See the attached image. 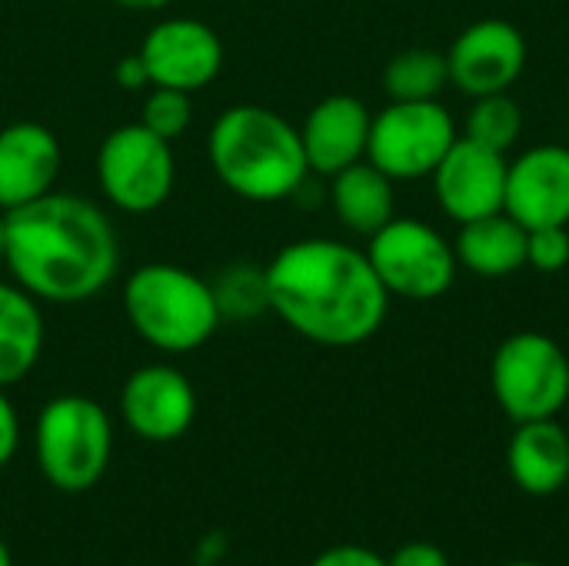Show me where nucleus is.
I'll use <instances>...</instances> for the list:
<instances>
[{
	"instance_id": "nucleus-8",
	"label": "nucleus",
	"mask_w": 569,
	"mask_h": 566,
	"mask_svg": "<svg viewBox=\"0 0 569 566\" xmlns=\"http://www.w3.org/2000/svg\"><path fill=\"white\" fill-rule=\"evenodd\" d=\"M367 260L390 297L417 304L440 300L460 270L453 244L413 217H393L383 224L367 244Z\"/></svg>"
},
{
	"instance_id": "nucleus-17",
	"label": "nucleus",
	"mask_w": 569,
	"mask_h": 566,
	"mask_svg": "<svg viewBox=\"0 0 569 566\" xmlns=\"http://www.w3.org/2000/svg\"><path fill=\"white\" fill-rule=\"evenodd\" d=\"M510 480L530 497H553L569 480V434L550 420L517 424L507 444Z\"/></svg>"
},
{
	"instance_id": "nucleus-20",
	"label": "nucleus",
	"mask_w": 569,
	"mask_h": 566,
	"mask_svg": "<svg viewBox=\"0 0 569 566\" xmlns=\"http://www.w3.org/2000/svg\"><path fill=\"white\" fill-rule=\"evenodd\" d=\"M330 203L337 220L360 237H373L383 224H390L393 214V180L373 167L367 157L350 163L347 170L330 177Z\"/></svg>"
},
{
	"instance_id": "nucleus-19",
	"label": "nucleus",
	"mask_w": 569,
	"mask_h": 566,
	"mask_svg": "<svg viewBox=\"0 0 569 566\" xmlns=\"http://www.w3.org/2000/svg\"><path fill=\"white\" fill-rule=\"evenodd\" d=\"M43 314L20 284L0 280V387L20 384L43 354Z\"/></svg>"
},
{
	"instance_id": "nucleus-26",
	"label": "nucleus",
	"mask_w": 569,
	"mask_h": 566,
	"mask_svg": "<svg viewBox=\"0 0 569 566\" xmlns=\"http://www.w3.org/2000/svg\"><path fill=\"white\" fill-rule=\"evenodd\" d=\"M310 566H390L387 557H380L370 547H357V544H340L323 550Z\"/></svg>"
},
{
	"instance_id": "nucleus-12",
	"label": "nucleus",
	"mask_w": 569,
	"mask_h": 566,
	"mask_svg": "<svg viewBox=\"0 0 569 566\" xmlns=\"http://www.w3.org/2000/svg\"><path fill=\"white\" fill-rule=\"evenodd\" d=\"M120 417L140 440H180L197 420V390L187 374L170 364L137 367L120 387Z\"/></svg>"
},
{
	"instance_id": "nucleus-27",
	"label": "nucleus",
	"mask_w": 569,
	"mask_h": 566,
	"mask_svg": "<svg viewBox=\"0 0 569 566\" xmlns=\"http://www.w3.org/2000/svg\"><path fill=\"white\" fill-rule=\"evenodd\" d=\"M20 447V417H17V407L10 404L7 390L0 387V467H7L13 460Z\"/></svg>"
},
{
	"instance_id": "nucleus-29",
	"label": "nucleus",
	"mask_w": 569,
	"mask_h": 566,
	"mask_svg": "<svg viewBox=\"0 0 569 566\" xmlns=\"http://www.w3.org/2000/svg\"><path fill=\"white\" fill-rule=\"evenodd\" d=\"M113 80H117L123 90H143V87H150V70H147V63H143L140 53H127V57L117 60Z\"/></svg>"
},
{
	"instance_id": "nucleus-3",
	"label": "nucleus",
	"mask_w": 569,
	"mask_h": 566,
	"mask_svg": "<svg viewBox=\"0 0 569 566\" xmlns=\"http://www.w3.org/2000/svg\"><path fill=\"white\" fill-rule=\"evenodd\" d=\"M207 160L217 180L250 203L293 200L310 177L300 127L260 103H233L213 120Z\"/></svg>"
},
{
	"instance_id": "nucleus-5",
	"label": "nucleus",
	"mask_w": 569,
	"mask_h": 566,
	"mask_svg": "<svg viewBox=\"0 0 569 566\" xmlns=\"http://www.w3.org/2000/svg\"><path fill=\"white\" fill-rule=\"evenodd\" d=\"M33 454L43 480L63 494H83L110 467L113 420L110 414L80 394H60L47 400L33 424Z\"/></svg>"
},
{
	"instance_id": "nucleus-23",
	"label": "nucleus",
	"mask_w": 569,
	"mask_h": 566,
	"mask_svg": "<svg viewBox=\"0 0 569 566\" xmlns=\"http://www.w3.org/2000/svg\"><path fill=\"white\" fill-rule=\"evenodd\" d=\"M523 130V110L510 93H487V97H473V110L467 117V133L470 140L507 153L517 137Z\"/></svg>"
},
{
	"instance_id": "nucleus-13",
	"label": "nucleus",
	"mask_w": 569,
	"mask_h": 566,
	"mask_svg": "<svg viewBox=\"0 0 569 566\" xmlns=\"http://www.w3.org/2000/svg\"><path fill=\"white\" fill-rule=\"evenodd\" d=\"M507 153H497L470 137H457L433 177V193L443 214L457 224H470L503 210L507 200Z\"/></svg>"
},
{
	"instance_id": "nucleus-18",
	"label": "nucleus",
	"mask_w": 569,
	"mask_h": 566,
	"mask_svg": "<svg viewBox=\"0 0 569 566\" xmlns=\"http://www.w3.org/2000/svg\"><path fill=\"white\" fill-rule=\"evenodd\" d=\"M457 264L483 280H500L527 267V227L507 210L460 224L453 240Z\"/></svg>"
},
{
	"instance_id": "nucleus-15",
	"label": "nucleus",
	"mask_w": 569,
	"mask_h": 566,
	"mask_svg": "<svg viewBox=\"0 0 569 566\" xmlns=\"http://www.w3.org/2000/svg\"><path fill=\"white\" fill-rule=\"evenodd\" d=\"M63 167L60 140L37 120H17L0 130V210L10 214L57 187Z\"/></svg>"
},
{
	"instance_id": "nucleus-4",
	"label": "nucleus",
	"mask_w": 569,
	"mask_h": 566,
	"mask_svg": "<svg viewBox=\"0 0 569 566\" xmlns=\"http://www.w3.org/2000/svg\"><path fill=\"white\" fill-rule=\"evenodd\" d=\"M133 334L160 354H193L220 330V310L210 280L180 264L137 267L120 294Z\"/></svg>"
},
{
	"instance_id": "nucleus-6",
	"label": "nucleus",
	"mask_w": 569,
	"mask_h": 566,
	"mask_svg": "<svg viewBox=\"0 0 569 566\" xmlns=\"http://www.w3.org/2000/svg\"><path fill=\"white\" fill-rule=\"evenodd\" d=\"M490 387L513 424L550 420L569 400L567 350L540 330L510 334L490 360Z\"/></svg>"
},
{
	"instance_id": "nucleus-24",
	"label": "nucleus",
	"mask_w": 569,
	"mask_h": 566,
	"mask_svg": "<svg viewBox=\"0 0 569 566\" xmlns=\"http://www.w3.org/2000/svg\"><path fill=\"white\" fill-rule=\"evenodd\" d=\"M193 120V103H190V93L187 90H173V87H150L147 100H143V113H140V123L147 130H153L157 137L163 140H177L187 133Z\"/></svg>"
},
{
	"instance_id": "nucleus-2",
	"label": "nucleus",
	"mask_w": 569,
	"mask_h": 566,
	"mask_svg": "<svg viewBox=\"0 0 569 566\" xmlns=\"http://www.w3.org/2000/svg\"><path fill=\"white\" fill-rule=\"evenodd\" d=\"M3 267L33 300L73 307L110 287L120 240L93 200L50 190L7 214Z\"/></svg>"
},
{
	"instance_id": "nucleus-33",
	"label": "nucleus",
	"mask_w": 569,
	"mask_h": 566,
	"mask_svg": "<svg viewBox=\"0 0 569 566\" xmlns=\"http://www.w3.org/2000/svg\"><path fill=\"white\" fill-rule=\"evenodd\" d=\"M507 566H547V564H537V560H513V564Z\"/></svg>"
},
{
	"instance_id": "nucleus-25",
	"label": "nucleus",
	"mask_w": 569,
	"mask_h": 566,
	"mask_svg": "<svg viewBox=\"0 0 569 566\" xmlns=\"http://www.w3.org/2000/svg\"><path fill=\"white\" fill-rule=\"evenodd\" d=\"M527 267L540 274H560L569 267V227L527 230Z\"/></svg>"
},
{
	"instance_id": "nucleus-11",
	"label": "nucleus",
	"mask_w": 569,
	"mask_h": 566,
	"mask_svg": "<svg viewBox=\"0 0 569 566\" xmlns=\"http://www.w3.org/2000/svg\"><path fill=\"white\" fill-rule=\"evenodd\" d=\"M137 53L150 70V87L197 93L223 70V40L197 17H167L153 23Z\"/></svg>"
},
{
	"instance_id": "nucleus-22",
	"label": "nucleus",
	"mask_w": 569,
	"mask_h": 566,
	"mask_svg": "<svg viewBox=\"0 0 569 566\" xmlns=\"http://www.w3.org/2000/svg\"><path fill=\"white\" fill-rule=\"evenodd\" d=\"M213 300L220 310V320H233V324H250L257 320L263 310H270V294H267V267L237 260L227 264L213 280Z\"/></svg>"
},
{
	"instance_id": "nucleus-28",
	"label": "nucleus",
	"mask_w": 569,
	"mask_h": 566,
	"mask_svg": "<svg viewBox=\"0 0 569 566\" xmlns=\"http://www.w3.org/2000/svg\"><path fill=\"white\" fill-rule=\"evenodd\" d=\"M390 566H450L447 554L430 544V540H413V544H403L397 547V554L387 560Z\"/></svg>"
},
{
	"instance_id": "nucleus-32",
	"label": "nucleus",
	"mask_w": 569,
	"mask_h": 566,
	"mask_svg": "<svg viewBox=\"0 0 569 566\" xmlns=\"http://www.w3.org/2000/svg\"><path fill=\"white\" fill-rule=\"evenodd\" d=\"M0 566H13V557H10V547L0 540Z\"/></svg>"
},
{
	"instance_id": "nucleus-30",
	"label": "nucleus",
	"mask_w": 569,
	"mask_h": 566,
	"mask_svg": "<svg viewBox=\"0 0 569 566\" xmlns=\"http://www.w3.org/2000/svg\"><path fill=\"white\" fill-rule=\"evenodd\" d=\"M117 3L127 7V10H163L173 0H117Z\"/></svg>"
},
{
	"instance_id": "nucleus-14",
	"label": "nucleus",
	"mask_w": 569,
	"mask_h": 566,
	"mask_svg": "<svg viewBox=\"0 0 569 566\" xmlns=\"http://www.w3.org/2000/svg\"><path fill=\"white\" fill-rule=\"evenodd\" d=\"M503 210L527 230L569 227V147L540 143L510 160Z\"/></svg>"
},
{
	"instance_id": "nucleus-10",
	"label": "nucleus",
	"mask_w": 569,
	"mask_h": 566,
	"mask_svg": "<svg viewBox=\"0 0 569 566\" xmlns=\"http://www.w3.org/2000/svg\"><path fill=\"white\" fill-rule=\"evenodd\" d=\"M450 83L467 97L510 93L527 67V37L500 17L477 20L447 50Z\"/></svg>"
},
{
	"instance_id": "nucleus-31",
	"label": "nucleus",
	"mask_w": 569,
	"mask_h": 566,
	"mask_svg": "<svg viewBox=\"0 0 569 566\" xmlns=\"http://www.w3.org/2000/svg\"><path fill=\"white\" fill-rule=\"evenodd\" d=\"M3 250H7V214L0 210V264H3Z\"/></svg>"
},
{
	"instance_id": "nucleus-7",
	"label": "nucleus",
	"mask_w": 569,
	"mask_h": 566,
	"mask_svg": "<svg viewBox=\"0 0 569 566\" xmlns=\"http://www.w3.org/2000/svg\"><path fill=\"white\" fill-rule=\"evenodd\" d=\"M177 183L173 143L147 130L140 120L110 130L97 150V187L120 214L160 210Z\"/></svg>"
},
{
	"instance_id": "nucleus-9",
	"label": "nucleus",
	"mask_w": 569,
	"mask_h": 566,
	"mask_svg": "<svg viewBox=\"0 0 569 566\" xmlns=\"http://www.w3.org/2000/svg\"><path fill=\"white\" fill-rule=\"evenodd\" d=\"M457 120L440 100L400 103L390 100L370 120L367 160L380 167L393 183L430 177L447 150L457 143Z\"/></svg>"
},
{
	"instance_id": "nucleus-1",
	"label": "nucleus",
	"mask_w": 569,
	"mask_h": 566,
	"mask_svg": "<svg viewBox=\"0 0 569 566\" xmlns=\"http://www.w3.org/2000/svg\"><path fill=\"white\" fill-rule=\"evenodd\" d=\"M270 310L303 340L320 347H360L380 334L390 294L367 250L330 237H303L267 264Z\"/></svg>"
},
{
	"instance_id": "nucleus-21",
	"label": "nucleus",
	"mask_w": 569,
	"mask_h": 566,
	"mask_svg": "<svg viewBox=\"0 0 569 566\" xmlns=\"http://www.w3.org/2000/svg\"><path fill=\"white\" fill-rule=\"evenodd\" d=\"M447 83H450L447 50L407 47L393 53L390 63L383 67V90L390 100H400V103L437 100Z\"/></svg>"
},
{
	"instance_id": "nucleus-16",
	"label": "nucleus",
	"mask_w": 569,
	"mask_h": 566,
	"mask_svg": "<svg viewBox=\"0 0 569 566\" xmlns=\"http://www.w3.org/2000/svg\"><path fill=\"white\" fill-rule=\"evenodd\" d=\"M370 120L373 113L353 93H330L313 103L300 127V143L310 173L333 177L350 163L363 160L370 143Z\"/></svg>"
}]
</instances>
